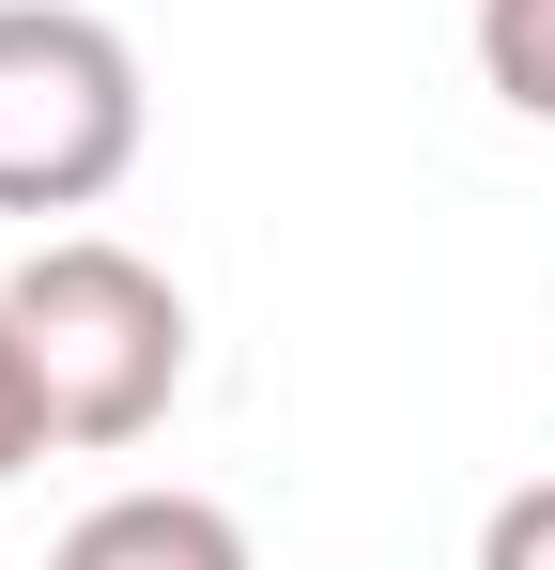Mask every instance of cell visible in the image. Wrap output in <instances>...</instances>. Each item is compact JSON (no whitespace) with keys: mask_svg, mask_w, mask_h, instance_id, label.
<instances>
[{"mask_svg":"<svg viewBox=\"0 0 555 570\" xmlns=\"http://www.w3.org/2000/svg\"><path fill=\"white\" fill-rule=\"evenodd\" d=\"M478 78H494V108L555 124V0H478Z\"/></svg>","mask_w":555,"mask_h":570,"instance_id":"277c9868","label":"cell"},{"mask_svg":"<svg viewBox=\"0 0 555 570\" xmlns=\"http://www.w3.org/2000/svg\"><path fill=\"white\" fill-rule=\"evenodd\" d=\"M155 94L93 0H0V216H93L139 170Z\"/></svg>","mask_w":555,"mask_h":570,"instance_id":"7a4b0ae2","label":"cell"},{"mask_svg":"<svg viewBox=\"0 0 555 570\" xmlns=\"http://www.w3.org/2000/svg\"><path fill=\"white\" fill-rule=\"evenodd\" d=\"M16 340H31V385H47V448H139L185 401V293L171 263L108 247V232H47L16 278Z\"/></svg>","mask_w":555,"mask_h":570,"instance_id":"6da1fadb","label":"cell"},{"mask_svg":"<svg viewBox=\"0 0 555 570\" xmlns=\"http://www.w3.org/2000/svg\"><path fill=\"white\" fill-rule=\"evenodd\" d=\"M47 570H263V556H247V524L216 493H108V509L62 524Z\"/></svg>","mask_w":555,"mask_h":570,"instance_id":"3957f363","label":"cell"},{"mask_svg":"<svg viewBox=\"0 0 555 570\" xmlns=\"http://www.w3.org/2000/svg\"><path fill=\"white\" fill-rule=\"evenodd\" d=\"M47 463V385H31V340H16V308H0V478Z\"/></svg>","mask_w":555,"mask_h":570,"instance_id":"8992f818","label":"cell"},{"mask_svg":"<svg viewBox=\"0 0 555 570\" xmlns=\"http://www.w3.org/2000/svg\"><path fill=\"white\" fill-rule=\"evenodd\" d=\"M478 570H555V478L494 493V524H478Z\"/></svg>","mask_w":555,"mask_h":570,"instance_id":"5b68a950","label":"cell"}]
</instances>
